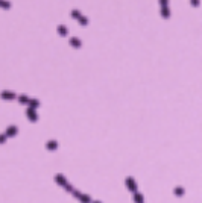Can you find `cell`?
<instances>
[{"instance_id":"1","label":"cell","mask_w":202,"mask_h":203,"mask_svg":"<svg viewBox=\"0 0 202 203\" xmlns=\"http://www.w3.org/2000/svg\"><path fill=\"white\" fill-rule=\"evenodd\" d=\"M160 8H161V15L164 18L170 17V9H169V0H160Z\"/></svg>"},{"instance_id":"2","label":"cell","mask_w":202,"mask_h":203,"mask_svg":"<svg viewBox=\"0 0 202 203\" xmlns=\"http://www.w3.org/2000/svg\"><path fill=\"white\" fill-rule=\"evenodd\" d=\"M72 15H73L81 24H87V18H84V15H82L79 11H72Z\"/></svg>"},{"instance_id":"3","label":"cell","mask_w":202,"mask_h":203,"mask_svg":"<svg viewBox=\"0 0 202 203\" xmlns=\"http://www.w3.org/2000/svg\"><path fill=\"white\" fill-rule=\"evenodd\" d=\"M0 8L9 9V8H11V3H9V2H6V0H0Z\"/></svg>"},{"instance_id":"4","label":"cell","mask_w":202,"mask_h":203,"mask_svg":"<svg viewBox=\"0 0 202 203\" xmlns=\"http://www.w3.org/2000/svg\"><path fill=\"white\" fill-rule=\"evenodd\" d=\"M59 34H62V35H65V34H67V31H65V26H59Z\"/></svg>"},{"instance_id":"5","label":"cell","mask_w":202,"mask_h":203,"mask_svg":"<svg viewBox=\"0 0 202 203\" xmlns=\"http://www.w3.org/2000/svg\"><path fill=\"white\" fill-rule=\"evenodd\" d=\"M190 2H192V6H195V8L199 6V0H190Z\"/></svg>"}]
</instances>
